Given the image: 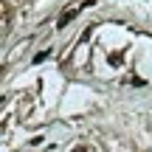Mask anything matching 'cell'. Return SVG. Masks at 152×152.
<instances>
[{
	"mask_svg": "<svg viewBox=\"0 0 152 152\" xmlns=\"http://www.w3.org/2000/svg\"><path fill=\"white\" fill-rule=\"evenodd\" d=\"M76 14H79V9H65V11L59 14V20H56V28H65L68 23H71L73 17H76Z\"/></svg>",
	"mask_w": 152,
	"mask_h": 152,
	"instance_id": "cell-1",
	"label": "cell"
},
{
	"mask_svg": "<svg viewBox=\"0 0 152 152\" xmlns=\"http://www.w3.org/2000/svg\"><path fill=\"white\" fill-rule=\"evenodd\" d=\"M48 56H51V51H39V54L34 56V65H39V62H45Z\"/></svg>",
	"mask_w": 152,
	"mask_h": 152,
	"instance_id": "cell-2",
	"label": "cell"
},
{
	"mask_svg": "<svg viewBox=\"0 0 152 152\" xmlns=\"http://www.w3.org/2000/svg\"><path fill=\"white\" fill-rule=\"evenodd\" d=\"M73 152H87V149H85V147H76V149H73Z\"/></svg>",
	"mask_w": 152,
	"mask_h": 152,
	"instance_id": "cell-3",
	"label": "cell"
}]
</instances>
